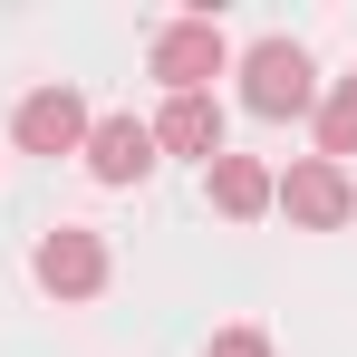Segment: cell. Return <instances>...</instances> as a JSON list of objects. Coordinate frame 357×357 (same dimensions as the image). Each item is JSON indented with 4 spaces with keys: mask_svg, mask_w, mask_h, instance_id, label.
Returning a JSON list of instances; mask_svg holds the SVG:
<instances>
[{
    "mask_svg": "<svg viewBox=\"0 0 357 357\" xmlns=\"http://www.w3.org/2000/svg\"><path fill=\"white\" fill-rule=\"evenodd\" d=\"M319 155H328V165L357 155V77H338V87L319 97Z\"/></svg>",
    "mask_w": 357,
    "mask_h": 357,
    "instance_id": "9",
    "label": "cell"
},
{
    "mask_svg": "<svg viewBox=\"0 0 357 357\" xmlns=\"http://www.w3.org/2000/svg\"><path fill=\"white\" fill-rule=\"evenodd\" d=\"M232 68V39L213 29V10L193 20H165L155 49H145V77H165V97H213V77Z\"/></svg>",
    "mask_w": 357,
    "mask_h": 357,
    "instance_id": "2",
    "label": "cell"
},
{
    "mask_svg": "<svg viewBox=\"0 0 357 357\" xmlns=\"http://www.w3.org/2000/svg\"><path fill=\"white\" fill-rule=\"evenodd\" d=\"M155 155H222V97H165L155 116Z\"/></svg>",
    "mask_w": 357,
    "mask_h": 357,
    "instance_id": "7",
    "label": "cell"
},
{
    "mask_svg": "<svg viewBox=\"0 0 357 357\" xmlns=\"http://www.w3.org/2000/svg\"><path fill=\"white\" fill-rule=\"evenodd\" d=\"M203 357H271V338H261V328H213Z\"/></svg>",
    "mask_w": 357,
    "mask_h": 357,
    "instance_id": "10",
    "label": "cell"
},
{
    "mask_svg": "<svg viewBox=\"0 0 357 357\" xmlns=\"http://www.w3.org/2000/svg\"><path fill=\"white\" fill-rule=\"evenodd\" d=\"M29 271H39V290H49V299H97V290H107V241L77 232V222H59V232L39 241Z\"/></svg>",
    "mask_w": 357,
    "mask_h": 357,
    "instance_id": "5",
    "label": "cell"
},
{
    "mask_svg": "<svg viewBox=\"0 0 357 357\" xmlns=\"http://www.w3.org/2000/svg\"><path fill=\"white\" fill-rule=\"evenodd\" d=\"M77 155H87V174H97V183H145V174H155V126H135V116H97Z\"/></svg>",
    "mask_w": 357,
    "mask_h": 357,
    "instance_id": "6",
    "label": "cell"
},
{
    "mask_svg": "<svg viewBox=\"0 0 357 357\" xmlns=\"http://www.w3.org/2000/svg\"><path fill=\"white\" fill-rule=\"evenodd\" d=\"M271 203L290 213L299 232H338L357 213V183H348V165H328V155H309V165H290V174L271 183Z\"/></svg>",
    "mask_w": 357,
    "mask_h": 357,
    "instance_id": "3",
    "label": "cell"
},
{
    "mask_svg": "<svg viewBox=\"0 0 357 357\" xmlns=\"http://www.w3.org/2000/svg\"><path fill=\"white\" fill-rule=\"evenodd\" d=\"M241 107L251 116H309L319 107V68H309V49L299 39H251L241 49Z\"/></svg>",
    "mask_w": 357,
    "mask_h": 357,
    "instance_id": "1",
    "label": "cell"
},
{
    "mask_svg": "<svg viewBox=\"0 0 357 357\" xmlns=\"http://www.w3.org/2000/svg\"><path fill=\"white\" fill-rule=\"evenodd\" d=\"M87 97H77V87H29V97H20V116H10V135H20V145H29V155H77V145H87Z\"/></svg>",
    "mask_w": 357,
    "mask_h": 357,
    "instance_id": "4",
    "label": "cell"
},
{
    "mask_svg": "<svg viewBox=\"0 0 357 357\" xmlns=\"http://www.w3.org/2000/svg\"><path fill=\"white\" fill-rule=\"evenodd\" d=\"M271 165H261V155H213V203H222V213H232V222H261V213H271Z\"/></svg>",
    "mask_w": 357,
    "mask_h": 357,
    "instance_id": "8",
    "label": "cell"
}]
</instances>
